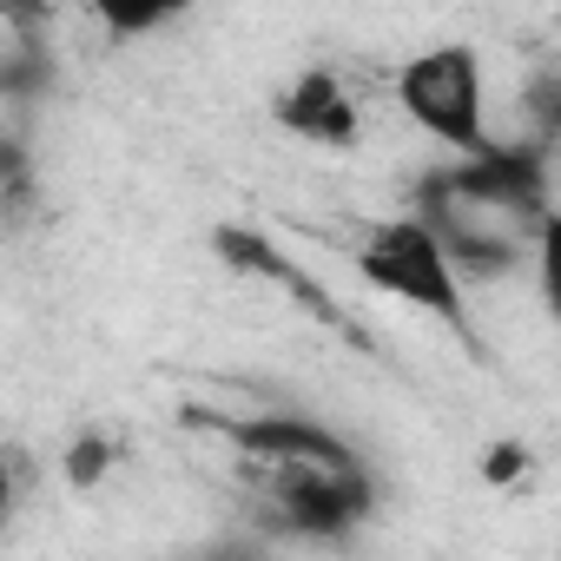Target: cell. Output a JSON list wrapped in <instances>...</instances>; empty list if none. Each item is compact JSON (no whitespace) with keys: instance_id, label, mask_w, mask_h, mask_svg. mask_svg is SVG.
Masks as SVG:
<instances>
[{"instance_id":"1","label":"cell","mask_w":561,"mask_h":561,"mask_svg":"<svg viewBox=\"0 0 561 561\" xmlns=\"http://www.w3.org/2000/svg\"><path fill=\"white\" fill-rule=\"evenodd\" d=\"M357 271L370 277L383 298H403L410 311H423V318H436V324L462 331V337H469V351H476L469 305H462V277L449 271V257H443L436 231H430L416 211H410V218H383V225H370V238L357 244Z\"/></svg>"},{"instance_id":"2","label":"cell","mask_w":561,"mask_h":561,"mask_svg":"<svg viewBox=\"0 0 561 561\" xmlns=\"http://www.w3.org/2000/svg\"><path fill=\"white\" fill-rule=\"evenodd\" d=\"M397 100L430 139H443L456 152H482L489 146V80H482V54L476 47L449 41V47H430V54L403 60Z\"/></svg>"},{"instance_id":"3","label":"cell","mask_w":561,"mask_h":561,"mask_svg":"<svg viewBox=\"0 0 561 561\" xmlns=\"http://www.w3.org/2000/svg\"><path fill=\"white\" fill-rule=\"evenodd\" d=\"M271 502L291 535L337 541L370 515V476L357 462H264Z\"/></svg>"},{"instance_id":"4","label":"cell","mask_w":561,"mask_h":561,"mask_svg":"<svg viewBox=\"0 0 561 561\" xmlns=\"http://www.w3.org/2000/svg\"><path fill=\"white\" fill-rule=\"evenodd\" d=\"M277 126L311 139V146H357V100L337 73H298L285 93H277Z\"/></svg>"},{"instance_id":"5","label":"cell","mask_w":561,"mask_h":561,"mask_svg":"<svg viewBox=\"0 0 561 561\" xmlns=\"http://www.w3.org/2000/svg\"><path fill=\"white\" fill-rule=\"evenodd\" d=\"M225 436L251 462H357L351 443L311 416H244V423H225Z\"/></svg>"},{"instance_id":"6","label":"cell","mask_w":561,"mask_h":561,"mask_svg":"<svg viewBox=\"0 0 561 561\" xmlns=\"http://www.w3.org/2000/svg\"><path fill=\"white\" fill-rule=\"evenodd\" d=\"M211 251L231 264V271H244V277H264V285H277V271H285V244H271L257 225H218L211 231Z\"/></svg>"},{"instance_id":"7","label":"cell","mask_w":561,"mask_h":561,"mask_svg":"<svg viewBox=\"0 0 561 561\" xmlns=\"http://www.w3.org/2000/svg\"><path fill=\"white\" fill-rule=\"evenodd\" d=\"M93 8V21L113 34V41H146V34H159V27H172L192 0H87Z\"/></svg>"},{"instance_id":"8","label":"cell","mask_w":561,"mask_h":561,"mask_svg":"<svg viewBox=\"0 0 561 561\" xmlns=\"http://www.w3.org/2000/svg\"><path fill=\"white\" fill-rule=\"evenodd\" d=\"M106 469H113V443H106L100 430H87V436L67 443V482H73V489H100Z\"/></svg>"},{"instance_id":"9","label":"cell","mask_w":561,"mask_h":561,"mask_svg":"<svg viewBox=\"0 0 561 561\" xmlns=\"http://www.w3.org/2000/svg\"><path fill=\"white\" fill-rule=\"evenodd\" d=\"M522 469H528V449H522V443H495V449H489V462H482V476H489V482H515Z\"/></svg>"},{"instance_id":"10","label":"cell","mask_w":561,"mask_h":561,"mask_svg":"<svg viewBox=\"0 0 561 561\" xmlns=\"http://www.w3.org/2000/svg\"><path fill=\"white\" fill-rule=\"evenodd\" d=\"M14 502H21V469L0 462V535H8V522H14Z\"/></svg>"}]
</instances>
